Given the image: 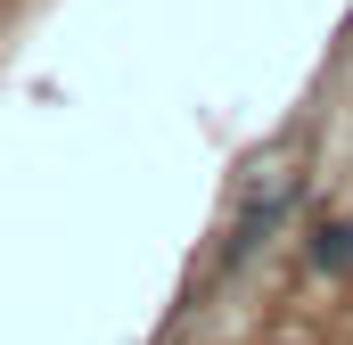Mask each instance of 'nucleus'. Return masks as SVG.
Instances as JSON below:
<instances>
[{"mask_svg": "<svg viewBox=\"0 0 353 345\" xmlns=\"http://www.w3.org/2000/svg\"><path fill=\"white\" fill-rule=\"evenodd\" d=\"M304 263H312V271H329V279H345V271H353V222H321V230H312V247H304Z\"/></svg>", "mask_w": 353, "mask_h": 345, "instance_id": "1", "label": "nucleus"}]
</instances>
